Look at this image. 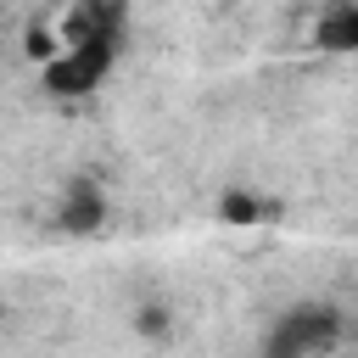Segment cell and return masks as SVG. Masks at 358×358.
Returning <instances> with one entry per match:
<instances>
[{
	"label": "cell",
	"mask_w": 358,
	"mask_h": 358,
	"mask_svg": "<svg viewBox=\"0 0 358 358\" xmlns=\"http://www.w3.org/2000/svg\"><path fill=\"white\" fill-rule=\"evenodd\" d=\"M313 45L330 50V56H358V0H341L319 17L313 28Z\"/></svg>",
	"instance_id": "5"
},
{
	"label": "cell",
	"mask_w": 358,
	"mask_h": 358,
	"mask_svg": "<svg viewBox=\"0 0 358 358\" xmlns=\"http://www.w3.org/2000/svg\"><path fill=\"white\" fill-rule=\"evenodd\" d=\"M106 224V190L95 173H73L67 190H62V207H56V229L62 235H95Z\"/></svg>",
	"instance_id": "3"
},
{
	"label": "cell",
	"mask_w": 358,
	"mask_h": 358,
	"mask_svg": "<svg viewBox=\"0 0 358 358\" xmlns=\"http://www.w3.org/2000/svg\"><path fill=\"white\" fill-rule=\"evenodd\" d=\"M218 218H224V224H257V218H274V201H263V196H246V190H224V201H218Z\"/></svg>",
	"instance_id": "6"
},
{
	"label": "cell",
	"mask_w": 358,
	"mask_h": 358,
	"mask_svg": "<svg viewBox=\"0 0 358 358\" xmlns=\"http://www.w3.org/2000/svg\"><path fill=\"white\" fill-rule=\"evenodd\" d=\"M123 39H101V34H67L62 50L45 56V95L56 101H78L90 90H101V78L112 73Z\"/></svg>",
	"instance_id": "1"
},
{
	"label": "cell",
	"mask_w": 358,
	"mask_h": 358,
	"mask_svg": "<svg viewBox=\"0 0 358 358\" xmlns=\"http://www.w3.org/2000/svg\"><path fill=\"white\" fill-rule=\"evenodd\" d=\"M67 34L123 39V34H129V0H73V11H67Z\"/></svg>",
	"instance_id": "4"
},
{
	"label": "cell",
	"mask_w": 358,
	"mask_h": 358,
	"mask_svg": "<svg viewBox=\"0 0 358 358\" xmlns=\"http://www.w3.org/2000/svg\"><path fill=\"white\" fill-rule=\"evenodd\" d=\"M330 347H341V313L330 302H296L263 336L268 358H313V352H330Z\"/></svg>",
	"instance_id": "2"
},
{
	"label": "cell",
	"mask_w": 358,
	"mask_h": 358,
	"mask_svg": "<svg viewBox=\"0 0 358 358\" xmlns=\"http://www.w3.org/2000/svg\"><path fill=\"white\" fill-rule=\"evenodd\" d=\"M140 336H168V308H140Z\"/></svg>",
	"instance_id": "7"
}]
</instances>
